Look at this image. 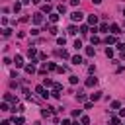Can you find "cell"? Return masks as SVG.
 I'll return each mask as SVG.
<instances>
[{"label":"cell","mask_w":125,"mask_h":125,"mask_svg":"<svg viewBox=\"0 0 125 125\" xmlns=\"http://www.w3.org/2000/svg\"><path fill=\"white\" fill-rule=\"evenodd\" d=\"M70 18H72V21H82V20H84V14H82L80 10H76V12L70 14Z\"/></svg>","instance_id":"obj_1"},{"label":"cell","mask_w":125,"mask_h":125,"mask_svg":"<svg viewBox=\"0 0 125 125\" xmlns=\"http://www.w3.org/2000/svg\"><path fill=\"white\" fill-rule=\"evenodd\" d=\"M33 23H35V25H39V23H43V14H41V12H37V14H33Z\"/></svg>","instance_id":"obj_2"},{"label":"cell","mask_w":125,"mask_h":125,"mask_svg":"<svg viewBox=\"0 0 125 125\" xmlns=\"http://www.w3.org/2000/svg\"><path fill=\"white\" fill-rule=\"evenodd\" d=\"M109 31H111L113 35H119V33H121V27H119L117 23H111V25H109Z\"/></svg>","instance_id":"obj_3"},{"label":"cell","mask_w":125,"mask_h":125,"mask_svg":"<svg viewBox=\"0 0 125 125\" xmlns=\"http://www.w3.org/2000/svg\"><path fill=\"white\" fill-rule=\"evenodd\" d=\"M96 84H98V78H96V76H90V78L86 80V86H88V88H94Z\"/></svg>","instance_id":"obj_4"},{"label":"cell","mask_w":125,"mask_h":125,"mask_svg":"<svg viewBox=\"0 0 125 125\" xmlns=\"http://www.w3.org/2000/svg\"><path fill=\"white\" fill-rule=\"evenodd\" d=\"M4 102H12V104L16 105V104H18V98H14L12 94H4Z\"/></svg>","instance_id":"obj_5"},{"label":"cell","mask_w":125,"mask_h":125,"mask_svg":"<svg viewBox=\"0 0 125 125\" xmlns=\"http://www.w3.org/2000/svg\"><path fill=\"white\" fill-rule=\"evenodd\" d=\"M14 62H16V66H18V68H21V66H23V59H21V55H16Z\"/></svg>","instance_id":"obj_6"},{"label":"cell","mask_w":125,"mask_h":125,"mask_svg":"<svg viewBox=\"0 0 125 125\" xmlns=\"http://www.w3.org/2000/svg\"><path fill=\"white\" fill-rule=\"evenodd\" d=\"M49 21H53V23L59 21V12H51V14H49Z\"/></svg>","instance_id":"obj_7"},{"label":"cell","mask_w":125,"mask_h":125,"mask_svg":"<svg viewBox=\"0 0 125 125\" xmlns=\"http://www.w3.org/2000/svg\"><path fill=\"white\" fill-rule=\"evenodd\" d=\"M88 23H90V25H96V23H98V16H94V14L88 16Z\"/></svg>","instance_id":"obj_8"},{"label":"cell","mask_w":125,"mask_h":125,"mask_svg":"<svg viewBox=\"0 0 125 125\" xmlns=\"http://www.w3.org/2000/svg\"><path fill=\"white\" fill-rule=\"evenodd\" d=\"M57 55H59V57H62V59H68V57H70V55H68V51H64V49H59V51H57Z\"/></svg>","instance_id":"obj_9"},{"label":"cell","mask_w":125,"mask_h":125,"mask_svg":"<svg viewBox=\"0 0 125 125\" xmlns=\"http://www.w3.org/2000/svg\"><path fill=\"white\" fill-rule=\"evenodd\" d=\"M100 98H102V92H94V94H90V100H92V102H98Z\"/></svg>","instance_id":"obj_10"},{"label":"cell","mask_w":125,"mask_h":125,"mask_svg":"<svg viewBox=\"0 0 125 125\" xmlns=\"http://www.w3.org/2000/svg\"><path fill=\"white\" fill-rule=\"evenodd\" d=\"M115 41H117V39H115V35H107V37H105V43H107V45H113Z\"/></svg>","instance_id":"obj_11"},{"label":"cell","mask_w":125,"mask_h":125,"mask_svg":"<svg viewBox=\"0 0 125 125\" xmlns=\"http://www.w3.org/2000/svg\"><path fill=\"white\" fill-rule=\"evenodd\" d=\"M70 61H72V64H80V62H82V57H80V55H74Z\"/></svg>","instance_id":"obj_12"},{"label":"cell","mask_w":125,"mask_h":125,"mask_svg":"<svg viewBox=\"0 0 125 125\" xmlns=\"http://www.w3.org/2000/svg\"><path fill=\"white\" fill-rule=\"evenodd\" d=\"M25 72H27V74H33V72H35V64H33V62L27 64V66H25Z\"/></svg>","instance_id":"obj_13"},{"label":"cell","mask_w":125,"mask_h":125,"mask_svg":"<svg viewBox=\"0 0 125 125\" xmlns=\"http://www.w3.org/2000/svg\"><path fill=\"white\" fill-rule=\"evenodd\" d=\"M35 55H37V49L35 47H29L27 49V57H35Z\"/></svg>","instance_id":"obj_14"},{"label":"cell","mask_w":125,"mask_h":125,"mask_svg":"<svg viewBox=\"0 0 125 125\" xmlns=\"http://www.w3.org/2000/svg\"><path fill=\"white\" fill-rule=\"evenodd\" d=\"M76 100H78V102H86V94H84V92H78V94H76Z\"/></svg>","instance_id":"obj_15"},{"label":"cell","mask_w":125,"mask_h":125,"mask_svg":"<svg viewBox=\"0 0 125 125\" xmlns=\"http://www.w3.org/2000/svg\"><path fill=\"white\" fill-rule=\"evenodd\" d=\"M86 55H88V57H94V55H96V49H94V47H88V49H86Z\"/></svg>","instance_id":"obj_16"},{"label":"cell","mask_w":125,"mask_h":125,"mask_svg":"<svg viewBox=\"0 0 125 125\" xmlns=\"http://www.w3.org/2000/svg\"><path fill=\"white\" fill-rule=\"evenodd\" d=\"M80 123H82V125H90V117L82 115V117H80Z\"/></svg>","instance_id":"obj_17"},{"label":"cell","mask_w":125,"mask_h":125,"mask_svg":"<svg viewBox=\"0 0 125 125\" xmlns=\"http://www.w3.org/2000/svg\"><path fill=\"white\" fill-rule=\"evenodd\" d=\"M47 31H49L51 35H57V27H55V25H49V27H47Z\"/></svg>","instance_id":"obj_18"},{"label":"cell","mask_w":125,"mask_h":125,"mask_svg":"<svg viewBox=\"0 0 125 125\" xmlns=\"http://www.w3.org/2000/svg\"><path fill=\"white\" fill-rule=\"evenodd\" d=\"M41 12H47V14H49V12H51V6H49V4H43V6H41Z\"/></svg>","instance_id":"obj_19"},{"label":"cell","mask_w":125,"mask_h":125,"mask_svg":"<svg viewBox=\"0 0 125 125\" xmlns=\"http://www.w3.org/2000/svg\"><path fill=\"white\" fill-rule=\"evenodd\" d=\"M57 12H59V14H64V12H66V6H64V4H61V6L57 8Z\"/></svg>","instance_id":"obj_20"},{"label":"cell","mask_w":125,"mask_h":125,"mask_svg":"<svg viewBox=\"0 0 125 125\" xmlns=\"http://www.w3.org/2000/svg\"><path fill=\"white\" fill-rule=\"evenodd\" d=\"M107 29H109V25H107V23H102V25L98 27V31H107Z\"/></svg>","instance_id":"obj_21"},{"label":"cell","mask_w":125,"mask_h":125,"mask_svg":"<svg viewBox=\"0 0 125 125\" xmlns=\"http://www.w3.org/2000/svg\"><path fill=\"white\" fill-rule=\"evenodd\" d=\"M74 49H76V51H78V49H82V41H80V39H76V41H74Z\"/></svg>","instance_id":"obj_22"},{"label":"cell","mask_w":125,"mask_h":125,"mask_svg":"<svg viewBox=\"0 0 125 125\" xmlns=\"http://www.w3.org/2000/svg\"><path fill=\"white\" fill-rule=\"evenodd\" d=\"M10 107H8V102H2V105H0V111H8Z\"/></svg>","instance_id":"obj_23"},{"label":"cell","mask_w":125,"mask_h":125,"mask_svg":"<svg viewBox=\"0 0 125 125\" xmlns=\"http://www.w3.org/2000/svg\"><path fill=\"white\" fill-rule=\"evenodd\" d=\"M14 123L16 125H23V117H14Z\"/></svg>","instance_id":"obj_24"},{"label":"cell","mask_w":125,"mask_h":125,"mask_svg":"<svg viewBox=\"0 0 125 125\" xmlns=\"http://www.w3.org/2000/svg\"><path fill=\"white\" fill-rule=\"evenodd\" d=\"M20 10H21V2H16L14 4V12H20Z\"/></svg>","instance_id":"obj_25"},{"label":"cell","mask_w":125,"mask_h":125,"mask_svg":"<svg viewBox=\"0 0 125 125\" xmlns=\"http://www.w3.org/2000/svg\"><path fill=\"white\" fill-rule=\"evenodd\" d=\"M10 33H12V29H10V27H6V29L2 31V35H4V37H10Z\"/></svg>","instance_id":"obj_26"},{"label":"cell","mask_w":125,"mask_h":125,"mask_svg":"<svg viewBox=\"0 0 125 125\" xmlns=\"http://www.w3.org/2000/svg\"><path fill=\"white\" fill-rule=\"evenodd\" d=\"M100 43V37L98 35H92V45H98Z\"/></svg>","instance_id":"obj_27"},{"label":"cell","mask_w":125,"mask_h":125,"mask_svg":"<svg viewBox=\"0 0 125 125\" xmlns=\"http://www.w3.org/2000/svg\"><path fill=\"white\" fill-rule=\"evenodd\" d=\"M105 55L111 59V57H113V49H111V47H107V49H105Z\"/></svg>","instance_id":"obj_28"},{"label":"cell","mask_w":125,"mask_h":125,"mask_svg":"<svg viewBox=\"0 0 125 125\" xmlns=\"http://www.w3.org/2000/svg\"><path fill=\"white\" fill-rule=\"evenodd\" d=\"M119 107H121L119 102H111V109H119Z\"/></svg>","instance_id":"obj_29"},{"label":"cell","mask_w":125,"mask_h":125,"mask_svg":"<svg viewBox=\"0 0 125 125\" xmlns=\"http://www.w3.org/2000/svg\"><path fill=\"white\" fill-rule=\"evenodd\" d=\"M80 113H82V109H72V117H80Z\"/></svg>","instance_id":"obj_30"},{"label":"cell","mask_w":125,"mask_h":125,"mask_svg":"<svg viewBox=\"0 0 125 125\" xmlns=\"http://www.w3.org/2000/svg\"><path fill=\"white\" fill-rule=\"evenodd\" d=\"M76 31H78V29H76V27H74V25H70V27H68V33H70V35H74V33H76Z\"/></svg>","instance_id":"obj_31"},{"label":"cell","mask_w":125,"mask_h":125,"mask_svg":"<svg viewBox=\"0 0 125 125\" xmlns=\"http://www.w3.org/2000/svg\"><path fill=\"white\" fill-rule=\"evenodd\" d=\"M57 43H59V45H64V43H66V37H59Z\"/></svg>","instance_id":"obj_32"},{"label":"cell","mask_w":125,"mask_h":125,"mask_svg":"<svg viewBox=\"0 0 125 125\" xmlns=\"http://www.w3.org/2000/svg\"><path fill=\"white\" fill-rule=\"evenodd\" d=\"M47 70H57V66H55V62H49V64H47Z\"/></svg>","instance_id":"obj_33"},{"label":"cell","mask_w":125,"mask_h":125,"mask_svg":"<svg viewBox=\"0 0 125 125\" xmlns=\"http://www.w3.org/2000/svg\"><path fill=\"white\" fill-rule=\"evenodd\" d=\"M111 125H119V117L113 115V117H111Z\"/></svg>","instance_id":"obj_34"},{"label":"cell","mask_w":125,"mask_h":125,"mask_svg":"<svg viewBox=\"0 0 125 125\" xmlns=\"http://www.w3.org/2000/svg\"><path fill=\"white\" fill-rule=\"evenodd\" d=\"M57 72H61V74L66 72V66H57Z\"/></svg>","instance_id":"obj_35"},{"label":"cell","mask_w":125,"mask_h":125,"mask_svg":"<svg viewBox=\"0 0 125 125\" xmlns=\"http://www.w3.org/2000/svg\"><path fill=\"white\" fill-rule=\"evenodd\" d=\"M70 84H78V76H70Z\"/></svg>","instance_id":"obj_36"},{"label":"cell","mask_w":125,"mask_h":125,"mask_svg":"<svg viewBox=\"0 0 125 125\" xmlns=\"http://www.w3.org/2000/svg\"><path fill=\"white\" fill-rule=\"evenodd\" d=\"M43 84H45V86H55V84H53V80H49V78H45V82H43Z\"/></svg>","instance_id":"obj_37"},{"label":"cell","mask_w":125,"mask_h":125,"mask_svg":"<svg viewBox=\"0 0 125 125\" xmlns=\"http://www.w3.org/2000/svg\"><path fill=\"white\" fill-rule=\"evenodd\" d=\"M53 90H59V92H61V90H62V86H61L59 82H55V86H53Z\"/></svg>","instance_id":"obj_38"},{"label":"cell","mask_w":125,"mask_h":125,"mask_svg":"<svg viewBox=\"0 0 125 125\" xmlns=\"http://www.w3.org/2000/svg\"><path fill=\"white\" fill-rule=\"evenodd\" d=\"M51 96H53V98H59V96H61V92H59V90H53V92H51Z\"/></svg>","instance_id":"obj_39"},{"label":"cell","mask_w":125,"mask_h":125,"mask_svg":"<svg viewBox=\"0 0 125 125\" xmlns=\"http://www.w3.org/2000/svg\"><path fill=\"white\" fill-rule=\"evenodd\" d=\"M80 31L82 33H88V25H80Z\"/></svg>","instance_id":"obj_40"},{"label":"cell","mask_w":125,"mask_h":125,"mask_svg":"<svg viewBox=\"0 0 125 125\" xmlns=\"http://www.w3.org/2000/svg\"><path fill=\"white\" fill-rule=\"evenodd\" d=\"M84 109H92V102H86L84 104Z\"/></svg>","instance_id":"obj_41"},{"label":"cell","mask_w":125,"mask_h":125,"mask_svg":"<svg viewBox=\"0 0 125 125\" xmlns=\"http://www.w3.org/2000/svg\"><path fill=\"white\" fill-rule=\"evenodd\" d=\"M117 49H119V51H125V43H119V45H117Z\"/></svg>","instance_id":"obj_42"},{"label":"cell","mask_w":125,"mask_h":125,"mask_svg":"<svg viewBox=\"0 0 125 125\" xmlns=\"http://www.w3.org/2000/svg\"><path fill=\"white\" fill-rule=\"evenodd\" d=\"M62 125H72V123H70L68 119H62Z\"/></svg>","instance_id":"obj_43"},{"label":"cell","mask_w":125,"mask_h":125,"mask_svg":"<svg viewBox=\"0 0 125 125\" xmlns=\"http://www.w3.org/2000/svg\"><path fill=\"white\" fill-rule=\"evenodd\" d=\"M119 115H121V117H125V109H119Z\"/></svg>","instance_id":"obj_44"},{"label":"cell","mask_w":125,"mask_h":125,"mask_svg":"<svg viewBox=\"0 0 125 125\" xmlns=\"http://www.w3.org/2000/svg\"><path fill=\"white\" fill-rule=\"evenodd\" d=\"M29 2H33V0H21V4H29Z\"/></svg>","instance_id":"obj_45"},{"label":"cell","mask_w":125,"mask_h":125,"mask_svg":"<svg viewBox=\"0 0 125 125\" xmlns=\"http://www.w3.org/2000/svg\"><path fill=\"white\" fill-rule=\"evenodd\" d=\"M92 2H94V4H102V0H92Z\"/></svg>","instance_id":"obj_46"},{"label":"cell","mask_w":125,"mask_h":125,"mask_svg":"<svg viewBox=\"0 0 125 125\" xmlns=\"http://www.w3.org/2000/svg\"><path fill=\"white\" fill-rule=\"evenodd\" d=\"M39 2H41V0H33V4H39Z\"/></svg>","instance_id":"obj_47"},{"label":"cell","mask_w":125,"mask_h":125,"mask_svg":"<svg viewBox=\"0 0 125 125\" xmlns=\"http://www.w3.org/2000/svg\"><path fill=\"white\" fill-rule=\"evenodd\" d=\"M72 125H82V123H78V121H74V123H72Z\"/></svg>","instance_id":"obj_48"},{"label":"cell","mask_w":125,"mask_h":125,"mask_svg":"<svg viewBox=\"0 0 125 125\" xmlns=\"http://www.w3.org/2000/svg\"><path fill=\"white\" fill-rule=\"evenodd\" d=\"M123 16H125V10H123Z\"/></svg>","instance_id":"obj_49"}]
</instances>
